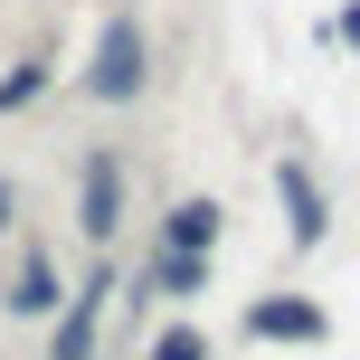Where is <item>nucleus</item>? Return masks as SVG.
<instances>
[{
    "mask_svg": "<svg viewBox=\"0 0 360 360\" xmlns=\"http://www.w3.org/2000/svg\"><path fill=\"white\" fill-rule=\"evenodd\" d=\"M95 95H105V105H124L133 86H143V29H133V19H114L105 29V48H95V76H86Z\"/></svg>",
    "mask_w": 360,
    "mask_h": 360,
    "instance_id": "f257e3e1",
    "label": "nucleus"
},
{
    "mask_svg": "<svg viewBox=\"0 0 360 360\" xmlns=\"http://www.w3.org/2000/svg\"><path fill=\"white\" fill-rule=\"evenodd\" d=\"M275 190H285V209H294V247H323V228H332V209H323V180H313L304 162H285V171H275Z\"/></svg>",
    "mask_w": 360,
    "mask_h": 360,
    "instance_id": "f03ea898",
    "label": "nucleus"
},
{
    "mask_svg": "<svg viewBox=\"0 0 360 360\" xmlns=\"http://www.w3.org/2000/svg\"><path fill=\"white\" fill-rule=\"evenodd\" d=\"M86 228H95V237L124 228V162H114V152H95V162H86Z\"/></svg>",
    "mask_w": 360,
    "mask_h": 360,
    "instance_id": "7ed1b4c3",
    "label": "nucleus"
},
{
    "mask_svg": "<svg viewBox=\"0 0 360 360\" xmlns=\"http://www.w3.org/2000/svg\"><path fill=\"white\" fill-rule=\"evenodd\" d=\"M105 294H114V275H95L86 294L67 304V323H57V360H86L95 351V323H105Z\"/></svg>",
    "mask_w": 360,
    "mask_h": 360,
    "instance_id": "20e7f679",
    "label": "nucleus"
},
{
    "mask_svg": "<svg viewBox=\"0 0 360 360\" xmlns=\"http://www.w3.org/2000/svg\"><path fill=\"white\" fill-rule=\"evenodd\" d=\"M218 247V199H180L171 209V256H209Z\"/></svg>",
    "mask_w": 360,
    "mask_h": 360,
    "instance_id": "39448f33",
    "label": "nucleus"
},
{
    "mask_svg": "<svg viewBox=\"0 0 360 360\" xmlns=\"http://www.w3.org/2000/svg\"><path fill=\"white\" fill-rule=\"evenodd\" d=\"M247 323L266 332V342H275V332H294V342H323V313H313V304H256Z\"/></svg>",
    "mask_w": 360,
    "mask_h": 360,
    "instance_id": "423d86ee",
    "label": "nucleus"
},
{
    "mask_svg": "<svg viewBox=\"0 0 360 360\" xmlns=\"http://www.w3.org/2000/svg\"><path fill=\"white\" fill-rule=\"evenodd\" d=\"M152 275H162V294H199V285H209V256H171V247H162Z\"/></svg>",
    "mask_w": 360,
    "mask_h": 360,
    "instance_id": "0eeeda50",
    "label": "nucleus"
},
{
    "mask_svg": "<svg viewBox=\"0 0 360 360\" xmlns=\"http://www.w3.org/2000/svg\"><path fill=\"white\" fill-rule=\"evenodd\" d=\"M10 304H19V313H48V304H57V275H48V266H29V275H19V294H10Z\"/></svg>",
    "mask_w": 360,
    "mask_h": 360,
    "instance_id": "6e6552de",
    "label": "nucleus"
},
{
    "mask_svg": "<svg viewBox=\"0 0 360 360\" xmlns=\"http://www.w3.org/2000/svg\"><path fill=\"white\" fill-rule=\"evenodd\" d=\"M38 76H48V67H10V76H0V114H10V105H29V95H38Z\"/></svg>",
    "mask_w": 360,
    "mask_h": 360,
    "instance_id": "1a4fd4ad",
    "label": "nucleus"
},
{
    "mask_svg": "<svg viewBox=\"0 0 360 360\" xmlns=\"http://www.w3.org/2000/svg\"><path fill=\"white\" fill-rule=\"evenodd\" d=\"M152 360H209V342H199V332H162V342H152Z\"/></svg>",
    "mask_w": 360,
    "mask_h": 360,
    "instance_id": "9d476101",
    "label": "nucleus"
},
{
    "mask_svg": "<svg viewBox=\"0 0 360 360\" xmlns=\"http://www.w3.org/2000/svg\"><path fill=\"white\" fill-rule=\"evenodd\" d=\"M342 38H351V48H360V10H342Z\"/></svg>",
    "mask_w": 360,
    "mask_h": 360,
    "instance_id": "9b49d317",
    "label": "nucleus"
},
{
    "mask_svg": "<svg viewBox=\"0 0 360 360\" xmlns=\"http://www.w3.org/2000/svg\"><path fill=\"white\" fill-rule=\"evenodd\" d=\"M0 228H10V190H0Z\"/></svg>",
    "mask_w": 360,
    "mask_h": 360,
    "instance_id": "f8f14e48",
    "label": "nucleus"
}]
</instances>
